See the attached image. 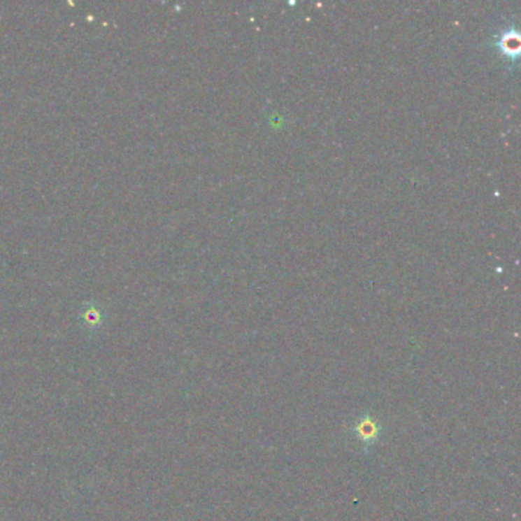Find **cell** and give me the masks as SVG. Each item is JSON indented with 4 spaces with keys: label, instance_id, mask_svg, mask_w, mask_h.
Masks as SVG:
<instances>
[{
    "label": "cell",
    "instance_id": "6da1fadb",
    "mask_svg": "<svg viewBox=\"0 0 521 521\" xmlns=\"http://www.w3.org/2000/svg\"><path fill=\"white\" fill-rule=\"evenodd\" d=\"M355 431H357L359 441L369 443L371 441H375L379 436V425L373 419L366 417V419H362L357 427H355Z\"/></svg>",
    "mask_w": 521,
    "mask_h": 521
}]
</instances>
